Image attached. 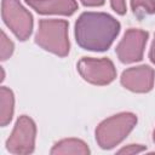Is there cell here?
Segmentation results:
<instances>
[{"instance_id":"1","label":"cell","mask_w":155,"mask_h":155,"mask_svg":"<svg viewBox=\"0 0 155 155\" xmlns=\"http://www.w3.org/2000/svg\"><path fill=\"white\" fill-rule=\"evenodd\" d=\"M121 24L105 12H82L74 25L76 44L86 51L104 52L109 50L120 34Z\"/></svg>"},{"instance_id":"2","label":"cell","mask_w":155,"mask_h":155,"mask_svg":"<svg viewBox=\"0 0 155 155\" xmlns=\"http://www.w3.org/2000/svg\"><path fill=\"white\" fill-rule=\"evenodd\" d=\"M138 122L134 113L121 111L111 115L98 124L94 131L97 144L103 150H110L124 142Z\"/></svg>"},{"instance_id":"3","label":"cell","mask_w":155,"mask_h":155,"mask_svg":"<svg viewBox=\"0 0 155 155\" xmlns=\"http://www.w3.org/2000/svg\"><path fill=\"white\" fill-rule=\"evenodd\" d=\"M35 44L58 57H67L70 51L69 22L57 18H44L38 23Z\"/></svg>"},{"instance_id":"4","label":"cell","mask_w":155,"mask_h":155,"mask_svg":"<svg viewBox=\"0 0 155 155\" xmlns=\"http://www.w3.org/2000/svg\"><path fill=\"white\" fill-rule=\"evenodd\" d=\"M1 17L18 40L25 41L30 38L34 27L33 15L19 0H1Z\"/></svg>"},{"instance_id":"5","label":"cell","mask_w":155,"mask_h":155,"mask_svg":"<svg viewBox=\"0 0 155 155\" xmlns=\"http://www.w3.org/2000/svg\"><path fill=\"white\" fill-rule=\"evenodd\" d=\"M36 124L28 115H21L6 139V150L16 155H28L35 150Z\"/></svg>"},{"instance_id":"6","label":"cell","mask_w":155,"mask_h":155,"mask_svg":"<svg viewBox=\"0 0 155 155\" xmlns=\"http://www.w3.org/2000/svg\"><path fill=\"white\" fill-rule=\"evenodd\" d=\"M80 76L88 84L96 86H105L116 79V68L109 58L82 57L76 63Z\"/></svg>"},{"instance_id":"7","label":"cell","mask_w":155,"mask_h":155,"mask_svg":"<svg viewBox=\"0 0 155 155\" xmlns=\"http://www.w3.org/2000/svg\"><path fill=\"white\" fill-rule=\"evenodd\" d=\"M148 38L149 33L147 30L138 28L127 29L115 47V53L119 61L124 64H131L142 61Z\"/></svg>"},{"instance_id":"8","label":"cell","mask_w":155,"mask_h":155,"mask_svg":"<svg viewBox=\"0 0 155 155\" xmlns=\"http://www.w3.org/2000/svg\"><path fill=\"white\" fill-rule=\"evenodd\" d=\"M121 85L134 93H148L153 90L155 82V70L148 64H140L127 68L120 76Z\"/></svg>"},{"instance_id":"9","label":"cell","mask_w":155,"mask_h":155,"mask_svg":"<svg viewBox=\"0 0 155 155\" xmlns=\"http://www.w3.org/2000/svg\"><path fill=\"white\" fill-rule=\"evenodd\" d=\"M25 4L39 15L71 16L78 10L76 0H25Z\"/></svg>"},{"instance_id":"10","label":"cell","mask_w":155,"mask_h":155,"mask_svg":"<svg viewBox=\"0 0 155 155\" xmlns=\"http://www.w3.org/2000/svg\"><path fill=\"white\" fill-rule=\"evenodd\" d=\"M91 153L86 142L79 138H64L53 144L51 155H88Z\"/></svg>"},{"instance_id":"11","label":"cell","mask_w":155,"mask_h":155,"mask_svg":"<svg viewBox=\"0 0 155 155\" xmlns=\"http://www.w3.org/2000/svg\"><path fill=\"white\" fill-rule=\"evenodd\" d=\"M15 113V94L6 86L0 87V126L6 127L13 117Z\"/></svg>"},{"instance_id":"12","label":"cell","mask_w":155,"mask_h":155,"mask_svg":"<svg viewBox=\"0 0 155 155\" xmlns=\"http://www.w3.org/2000/svg\"><path fill=\"white\" fill-rule=\"evenodd\" d=\"M130 2L132 12L138 18L155 13V0H130Z\"/></svg>"},{"instance_id":"13","label":"cell","mask_w":155,"mask_h":155,"mask_svg":"<svg viewBox=\"0 0 155 155\" xmlns=\"http://www.w3.org/2000/svg\"><path fill=\"white\" fill-rule=\"evenodd\" d=\"M15 51V44L13 41L6 35V33L4 30H1V41H0V59L7 61Z\"/></svg>"},{"instance_id":"14","label":"cell","mask_w":155,"mask_h":155,"mask_svg":"<svg viewBox=\"0 0 155 155\" xmlns=\"http://www.w3.org/2000/svg\"><path fill=\"white\" fill-rule=\"evenodd\" d=\"M147 150V147L143 144H128L126 147H122L116 153L117 154H139Z\"/></svg>"},{"instance_id":"15","label":"cell","mask_w":155,"mask_h":155,"mask_svg":"<svg viewBox=\"0 0 155 155\" xmlns=\"http://www.w3.org/2000/svg\"><path fill=\"white\" fill-rule=\"evenodd\" d=\"M110 1V7L114 12H116L120 16L126 15L127 7H126V0H109Z\"/></svg>"},{"instance_id":"16","label":"cell","mask_w":155,"mask_h":155,"mask_svg":"<svg viewBox=\"0 0 155 155\" xmlns=\"http://www.w3.org/2000/svg\"><path fill=\"white\" fill-rule=\"evenodd\" d=\"M81 4L86 7H98V6H103L105 0H80Z\"/></svg>"},{"instance_id":"17","label":"cell","mask_w":155,"mask_h":155,"mask_svg":"<svg viewBox=\"0 0 155 155\" xmlns=\"http://www.w3.org/2000/svg\"><path fill=\"white\" fill-rule=\"evenodd\" d=\"M149 59L153 64H155V34H154V39H153V42L149 50Z\"/></svg>"},{"instance_id":"18","label":"cell","mask_w":155,"mask_h":155,"mask_svg":"<svg viewBox=\"0 0 155 155\" xmlns=\"http://www.w3.org/2000/svg\"><path fill=\"white\" fill-rule=\"evenodd\" d=\"M1 74H2L1 75V81H4L5 80V71H4V68L2 67H1Z\"/></svg>"},{"instance_id":"19","label":"cell","mask_w":155,"mask_h":155,"mask_svg":"<svg viewBox=\"0 0 155 155\" xmlns=\"http://www.w3.org/2000/svg\"><path fill=\"white\" fill-rule=\"evenodd\" d=\"M153 140H154V143H155V130H154V132H153Z\"/></svg>"}]
</instances>
